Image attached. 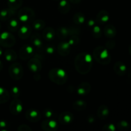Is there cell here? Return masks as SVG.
Masks as SVG:
<instances>
[{
  "instance_id": "5bb4252c",
  "label": "cell",
  "mask_w": 131,
  "mask_h": 131,
  "mask_svg": "<svg viewBox=\"0 0 131 131\" xmlns=\"http://www.w3.org/2000/svg\"><path fill=\"white\" fill-rule=\"evenodd\" d=\"M41 127L43 130L46 131H55L58 128L57 122L51 118H47L41 124Z\"/></svg>"
},
{
  "instance_id": "ffe728a7",
  "label": "cell",
  "mask_w": 131,
  "mask_h": 131,
  "mask_svg": "<svg viewBox=\"0 0 131 131\" xmlns=\"http://www.w3.org/2000/svg\"><path fill=\"white\" fill-rule=\"evenodd\" d=\"M113 70L118 75L123 76L126 74L127 72V68L125 63L118 61H116L115 65H113Z\"/></svg>"
},
{
  "instance_id": "7bdbcfd3",
  "label": "cell",
  "mask_w": 131,
  "mask_h": 131,
  "mask_svg": "<svg viewBox=\"0 0 131 131\" xmlns=\"http://www.w3.org/2000/svg\"><path fill=\"white\" fill-rule=\"evenodd\" d=\"M88 122L89 123H93L95 122V118L93 116L90 115L88 117Z\"/></svg>"
},
{
  "instance_id": "7a4b0ae2",
  "label": "cell",
  "mask_w": 131,
  "mask_h": 131,
  "mask_svg": "<svg viewBox=\"0 0 131 131\" xmlns=\"http://www.w3.org/2000/svg\"><path fill=\"white\" fill-rule=\"evenodd\" d=\"M92 58L100 65H108L111 60L109 50L103 46H98L93 51Z\"/></svg>"
},
{
  "instance_id": "277c9868",
  "label": "cell",
  "mask_w": 131,
  "mask_h": 131,
  "mask_svg": "<svg viewBox=\"0 0 131 131\" xmlns=\"http://www.w3.org/2000/svg\"><path fill=\"white\" fill-rule=\"evenodd\" d=\"M35 18V13L32 8L24 7L20 8L17 12V19L20 23L30 24L33 23Z\"/></svg>"
},
{
  "instance_id": "1f68e13d",
  "label": "cell",
  "mask_w": 131,
  "mask_h": 131,
  "mask_svg": "<svg viewBox=\"0 0 131 131\" xmlns=\"http://www.w3.org/2000/svg\"><path fill=\"white\" fill-rule=\"evenodd\" d=\"M116 129L122 131H126L130 129V125L128 122L125 120H120L118 122L116 125Z\"/></svg>"
},
{
  "instance_id": "8d00e7d4",
  "label": "cell",
  "mask_w": 131,
  "mask_h": 131,
  "mask_svg": "<svg viewBox=\"0 0 131 131\" xmlns=\"http://www.w3.org/2000/svg\"><path fill=\"white\" fill-rule=\"evenodd\" d=\"M110 40H108L106 42V47L108 50H112L116 46V42L115 40H113L112 38H110Z\"/></svg>"
},
{
  "instance_id": "bcb514c9",
  "label": "cell",
  "mask_w": 131,
  "mask_h": 131,
  "mask_svg": "<svg viewBox=\"0 0 131 131\" xmlns=\"http://www.w3.org/2000/svg\"><path fill=\"white\" fill-rule=\"evenodd\" d=\"M3 68V64L2 61H1V60H0V72H1V70H2Z\"/></svg>"
},
{
  "instance_id": "74e56055",
  "label": "cell",
  "mask_w": 131,
  "mask_h": 131,
  "mask_svg": "<svg viewBox=\"0 0 131 131\" xmlns=\"http://www.w3.org/2000/svg\"><path fill=\"white\" fill-rule=\"evenodd\" d=\"M43 114L47 118H52L55 115L54 112L51 109H46V110H44Z\"/></svg>"
},
{
  "instance_id": "484cf974",
  "label": "cell",
  "mask_w": 131,
  "mask_h": 131,
  "mask_svg": "<svg viewBox=\"0 0 131 131\" xmlns=\"http://www.w3.org/2000/svg\"><path fill=\"white\" fill-rule=\"evenodd\" d=\"M3 56L5 60L9 62H14L17 59V54L13 49H6L3 52Z\"/></svg>"
},
{
  "instance_id": "4dcf8cb0",
  "label": "cell",
  "mask_w": 131,
  "mask_h": 131,
  "mask_svg": "<svg viewBox=\"0 0 131 131\" xmlns=\"http://www.w3.org/2000/svg\"><path fill=\"white\" fill-rule=\"evenodd\" d=\"M32 23V27L37 31L43 30L46 27V23L42 19H35Z\"/></svg>"
},
{
  "instance_id": "f907efd6",
  "label": "cell",
  "mask_w": 131,
  "mask_h": 131,
  "mask_svg": "<svg viewBox=\"0 0 131 131\" xmlns=\"http://www.w3.org/2000/svg\"><path fill=\"white\" fill-rule=\"evenodd\" d=\"M53 1H60V0H53Z\"/></svg>"
},
{
  "instance_id": "60d3db41",
  "label": "cell",
  "mask_w": 131,
  "mask_h": 131,
  "mask_svg": "<svg viewBox=\"0 0 131 131\" xmlns=\"http://www.w3.org/2000/svg\"><path fill=\"white\" fill-rule=\"evenodd\" d=\"M96 20L95 19H90L88 20H86V26L90 28H92L95 25H96Z\"/></svg>"
},
{
  "instance_id": "7c38bea8",
  "label": "cell",
  "mask_w": 131,
  "mask_h": 131,
  "mask_svg": "<svg viewBox=\"0 0 131 131\" xmlns=\"http://www.w3.org/2000/svg\"><path fill=\"white\" fill-rule=\"evenodd\" d=\"M25 117L29 122L32 123L38 122L41 119V114L36 110H28L25 113Z\"/></svg>"
},
{
  "instance_id": "603a6c76",
  "label": "cell",
  "mask_w": 131,
  "mask_h": 131,
  "mask_svg": "<svg viewBox=\"0 0 131 131\" xmlns=\"http://www.w3.org/2000/svg\"><path fill=\"white\" fill-rule=\"evenodd\" d=\"M117 31L116 28L113 24H108L104 28V34L107 38H113L116 37Z\"/></svg>"
},
{
  "instance_id": "f1b7e54d",
  "label": "cell",
  "mask_w": 131,
  "mask_h": 131,
  "mask_svg": "<svg viewBox=\"0 0 131 131\" xmlns=\"http://www.w3.org/2000/svg\"><path fill=\"white\" fill-rule=\"evenodd\" d=\"M10 98V94L8 91L5 88L0 86V104L7 102Z\"/></svg>"
},
{
  "instance_id": "4316f807",
  "label": "cell",
  "mask_w": 131,
  "mask_h": 131,
  "mask_svg": "<svg viewBox=\"0 0 131 131\" xmlns=\"http://www.w3.org/2000/svg\"><path fill=\"white\" fill-rule=\"evenodd\" d=\"M86 16L83 13L77 12L73 17V22L77 25H81L86 23Z\"/></svg>"
},
{
  "instance_id": "44dd1931",
  "label": "cell",
  "mask_w": 131,
  "mask_h": 131,
  "mask_svg": "<svg viewBox=\"0 0 131 131\" xmlns=\"http://www.w3.org/2000/svg\"><path fill=\"white\" fill-rule=\"evenodd\" d=\"M16 11H14L8 7L2 9L0 11V20L1 21L8 20L16 14Z\"/></svg>"
},
{
  "instance_id": "836d02e7",
  "label": "cell",
  "mask_w": 131,
  "mask_h": 131,
  "mask_svg": "<svg viewBox=\"0 0 131 131\" xmlns=\"http://www.w3.org/2000/svg\"><path fill=\"white\" fill-rule=\"evenodd\" d=\"M67 42L70 43V45L71 46H77L79 43L80 40H79V38L78 37V35H74L70 36V38H69V40Z\"/></svg>"
},
{
  "instance_id": "f6af8a7d",
  "label": "cell",
  "mask_w": 131,
  "mask_h": 131,
  "mask_svg": "<svg viewBox=\"0 0 131 131\" xmlns=\"http://www.w3.org/2000/svg\"><path fill=\"white\" fill-rule=\"evenodd\" d=\"M127 75H128V77H129L130 79H131V66L129 67V69L128 70Z\"/></svg>"
},
{
  "instance_id": "7402d4cb",
  "label": "cell",
  "mask_w": 131,
  "mask_h": 131,
  "mask_svg": "<svg viewBox=\"0 0 131 131\" xmlns=\"http://www.w3.org/2000/svg\"><path fill=\"white\" fill-rule=\"evenodd\" d=\"M7 29L10 32H16L19 29L20 26V23L18 19L15 18H11L8 20Z\"/></svg>"
},
{
  "instance_id": "f546056e",
  "label": "cell",
  "mask_w": 131,
  "mask_h": 131,
  "mask_svg": "<svg viewBox=\"0 0 131 131\" xmlns=\"http://www.w3.org/2000/svg\"><path fill=\"white\" fill-rule=\"evenodd\" d=\"M87 107V103L83 100H78L73 103V107L74 110L78 111H82Z\"/></svg>"
},
{
  "instance_id": "d6a6232c",
  "label": "cell",
  "mask_w": 131,
  "mask_h": 131,
  "mask_svg": "<svg viewBox=\"0 0 131 131\" xmlns=\"http://www.w3.org/2000/svg\"><path fill=\"white\" fill-rule=\"evenodd\" d=\"M92 29V35L95 38H100L102 37V29L101 27L98 25H95Z\"/></svg>"
},
{
  "instance_id": "681fc988",
  "label": "cell",
  "mask_w": 131,
  "mask_h": 131,
  "mask_svg": "<svg viewBox=\"0 0 131 131\" xmlns=\"http://www.w3.org/2000/svg\"><path fill=\"white\" fill-rule=\"evenodd\" d=\"M1 23H0V30H1Z\"/></svg>"
},
{
  "instance_id": "8fae6325",
  "label": "cell",
  "mask_w": 131,
  "mask_h": 131,
  "mask_svg": "<svg viewBox=\"0 0 131 131\" xmlns=\"http://www.w3.org/2000/svg\"><path fill=\"white\" fill-rule=\"evenodd\" d=\"M28 67L33 72H38L42 70V65L41 59L33 56L28 63Z\"/></svg>"
},
{
  "instance_id": "4fadbf2b",
  "label": "cell",
  "mask_w": 131,
  "mask_h": 131,
  "mask_svg": "<svg viewBox=\"0 0 131 131\" xmlns=\"http://www.w3.org/2000/svg\"><path fill=\"white\" fill-rule=\"evenodd\" d=\"M74 115L70 111H63L60 115L58 120L63 125H69L74 121Z\"/></svg>"
},
{
  "instance_id": "ab89813d",
  "label": "cell",
  "mask_w": 131,
  "mask_h": 131,
  "mask_svg": "<svg viewBox=\"0 0 131 131\" xmlns=\"http://www.w3.org/2000/svg\"><path fill=\"white\" fill-rule=\"evenodd\" d=\"M8 127V123L6 120H0V129L1 130H7Z\"/></svg>"
},
{
  "instance_id": "5b68a950",
  "label": "cell",
  "mask_w": 131,
  "mask_h": 131,
  "mask_svg": "<svg viewBox=\"0 0 131 131\" xmlns=\"http://www.w3.org/2000/svg\"><path fill=\"white\" fill-rule=\"evenodd\" d=\"M8 73L12 79L15 81H19L23 78L24 70L19 63H13L9 67Z\"/></svg>"
},
{
  "instance_id": "e575fe53",
  "label": "cell",
  "mask_w": 131,
  "mask_h": 131,
  "mask_svg": "<svg viewBox=\"0 0 131 131\" xmlns=\"http://www.w3.org/2000/svg\"><path fill=\"white\" fill-rule=\"evenodd\" d=\"M20 91L19 87L14 86L10 89V95L12 97H14V99H17L20 96Z\"/></svg>"
},
{
  "instance_id": "e0dca14e",
  "label": "cell",
  "mask_w": 131,
  "mask_h": 131,
  "mask_svg": "<svg viewBox=\"0 0 131 131\" xmlns=\"http://www.w3.org/2000/svg\"><path fill=\"white\" fill-rule=\"evenodd\" d=\"M110 15L107 11L105 10L99 12L96 15L95 20L97 23L99 24H105L110 20Z\"/></svg>"
},
{
  "instance_id": "6da1fadb",
  "label": "cell",
  "mask_w": 131,
  "mask_h": 131,
  "mask_svg": "<svg viewBox=\"0 0 131 131\" xmlns=\"http://www.w3.org/2000/svg\"><path fill=\"white\" fill-rule=\"evenodd\" d=\"M74 66L76 71L82 75L88 74L93 66V58L91 54L83 52L79 53L74 60Z\"/></svg>"
},
{
  "instance_id": "9a60e30c",
  "label": "cell",
  "mask_w": 131,
  "mask_h": 131,
  "mask_svg": "<svg viewBox=\"0 0 131 131\" xmlns=\"http://www.w3.org/2000/svg\"><path fill=\"white\" fill-rule=\"evenodd\" d=\"M72 46L68 42H60L57 47V51L61 56H67L70 54Z\"/></svg>"
},
{
  "instance_id": "52a82bcc",
  "label": "cell",
  "mask_w": 131,
  "mask_h": 131,
  "mask_svg": "<svg viewBox=\"0 0 131 131\" xmlns=\"http://www.w3.org/2000/svg\"><path fill=\"white\" fill-rule=\"evenodd\" d=\"M31 45L35 49L36 52L38 54H42L44 51V46H43L42 37L38 33H33L30 36Z\"/></svg>"
},
{
  "instance_id": "ac0fdd59",
  "label": "cell",
  "mask_w": 131,
  "mask_h": 131,
  "mask_svg": "<svg viewBox=\"0 0 131 131\" xmlns=\"http://www.w3.org/2000/svg\"><path fill=\"white\" fill-rule=\"evenodd\" d=\"M56 36L58 38L61 40H64L67 38L68 37L71 36V27H60L56 31Z\"/></svg>"
},
{
  "instance_id": "d4e9b609",
  "label": "cell",
  "mask_w": 131,
  "mask_h": 131,
  "mask_svg": "<svg viewBox=\"0 0 131 131\" xmlns=\"http://www.w3.org/2000/svg\"><path fill=\"white\" fill-rule=\"evenodd\" d=\"M110 115V110L106 105H101L99 106L97 111V117L100 120H105Z\"/></svg>"
},
{
  "instance_id": "cb8c5ba5",
  "label": "cell",
  "mask_w": 131,
  "mask_h": 131,
  "mask_svg": "<svg viewBox=\"0 0 131 131\" xmlns=\"http://www.w3.org/2000/svg\"><path fill=\"white\" fill-rule=\"evenodd\" d=\"M70 3L68 0H60L58 5V10L63 14H67L70 10Z\"/></svg>"
},
{
  "instance_id": "3957f363",
  "label": "cell",
  "mask_w": 131,
  "mask_h": 131,
  "mask_svg": "<svg viewBox=\"0 0 131 131\" xmlns=\"http://www.w3.org/2000/svg\"><path fill=\"white\" fill-rule=\"evenodd\" d=\"M49 78L52 83L58 85H63L67 81L68 75L63 69L54 68L49 72Z\"/></svg>"
},
{
  "instance_id": "8992f818",
  "label": "cell",
  "mask_w": 131,
  "mask_h": 131,
  "mask_svg": "<svg viewBox=\"0 0 131 131\" xmlns=\"http://www.w3.org/2000/svg\"><path fill=\"white\" fill-rule=\"evenodd\" d=\"M15 37L10 32L4 31L0 34V46L6 48H10L15 44Z\"/></svg>"
},
{
  "instance_id": "2e32d148",
  "label": "cell",
  "mask_w": 131,
  "mask_h": 131,
  "mask_svg": "<svg viewBox=\"0 0 131 131\" xmlns=\"http://www.w3.org/2000/svg\"><path fill=\"white\" fill-rule=\"evenodd\" d=\"M92 86L88 82H82L77 87L76 92L79 95L86 96L90 92Z\"/></svg>"
},
{
  "instance_id": "b9f144b4",
  "label": "cell",
  "mask_w": 131,
  "mask_h": 131,
  "mask_svg": "<svg viewBox=\"0 0 131 131\" xmlns=\"http://www.w3.org/2000/svg\"><path fill=\"white\" fill-rule=\"evenodd\" d=\"M18 131H31L32 129L29 127L28 125L23 124V125H20L17 128Z\"/></svg>"
},
{
  "instance_id": "30bf717a",
  "label": "cell",
  "mask_w": 131,
  "mask_h": 131,
  "mask_svg": "<svg viewBox=\"0 0 131 131\" xmlns=\"http://www.w3.org/2000/svg\"><path fill=\"white\" fill-rule=\"evenodd\" d=\"M9 110H10V113L13 115L17 116V115H20L24 110L23 102H21L20 100L18 99H15L10 103Z\"/></svg>"
},
{
  "instance_id": "f35d334b",
  "label": "cell",
  "mask_w": 131,
  "mask_h": 131,
  "mask_svg": "<svg viewBox=\"0 0 131 131\" xmlns=\"http://www.w3.org/2000/svg\"><path fill=\"white\" fill-rule=\"evenodd\" d=\"M116 127L114 124H108L105 125L102 128V130L105 131H115L116 130Z\"/></svg>"
},
{
  "instance_id": "d6986e66",
  "label": "cell",
  "mask_w": 131,
  "mask_h": 131,
  "mask_svg": "<svg viewBox=\"0 0 131 131\" xmlns=\"http://www.w3.org/2000/svg\"><path fill=\"white\" fill-rule=\"evenodd\" d=\"M56 36V30L52 27L45 28L42 31V38L46 41L53 40Z\"/></svg>"
},
{
  "instance_id": "9c48e42d",
  "label": "cell",
  "mask_w": 131,
  "mask_h": 131,
  "mask_svg": "<svg viewBox=\"0 0 131 131\" xmlns=\"http://www.w3.org/2000/svg\"><path fill=\"white\" fill-rule=\"evenodd\" d=\"M33 31V27L29 24H23L18 29V36L20 39L25 40L29 38Z\"/></svg>"
},
{
  "instance_id": "ee69618b",
  "label": "cell",
  "mask_w": 131,
  "mask_h": 131,
  "mask_svg": "<svg viewBox=\"0 0 131 131\" xmlns=\"http://www.w3.org/2000/svg\"><path fill=\"white\" fill-rule=\"evenodd\" d=\"M68 1L72 4H79L81 2L82 0H68Z\"/></svg>"
},
{
  "instance_id": "c3c4849f",
  "label": "cell",
  "mask_w": 131,
  "mask_h": 131,
  "mask_svg": "<svg viewBox=\"0 0 131 131\" xmlns=\"http://www.w3.org/2000/svg\"><path fill=\"white\" fill-rule=\"evenodd\" d=\"M129 54H130V55L131 56V44L129 46Z\"/></svg>"
},
{
  "instance_id": "83f0119b",
  "label": "cell",
  "mask_w": 131,
  "mask_h": 131,
  "mask_svg": "<svg viewBox=\"0 0 131 131\" xmlns=\"http://www.w3.org/2000/svg\"><path fill=\"white\" fill-rule=\"evenodd\" d=\"M23 0H7L8 7L14 11H17L22 6Z\"/></svg>"
},
{
  "instance_id": "ba28073f",
  "label": "cell",
  "mask_w": 131,
  "mask_h": 131,
  "mask_svg": "<svg viewBox=\"0 0 131 131\" xmlns=\"http://www.w3.org/2000/svg\"><path fill=\"white\" fill-rule=\"evenodd\" d=\"M35 54V50L31 45L24 44L19 51V58L23 60H29Z\"/></svg>"
},
{
  "instance_id": "d590c367",
  "label": "cell",
  "mask_w": 131,
  "mask_h": 131,
  "mask_svg": "<svg viewBox=\"0 0 131 131\" xmlns=\"http://www.w3.org/2000/svg\"><path fill=\"white\" fill-rule=\"evenodd\" d=\"M44 51L46 54L49 55L53 54L55 52V47L52 45H47V46H44Z\"/></svg>"
},
{
  "instance_id": "7dc6e473",
  "label": "cell",
  "mask_w": 131,
  "mask_h": 131,
  "mask_svg": "<svg viewBox=\"0 0 131 131\" xmlns=\"http://www.w3.org/2000/svg\"><path fill=\"white\" fill-rule=\"evenodd\" d=\"M3 54V51L2 49H1V47H0V57H1L2 55Z\"/></svg>"
}]
</instances>
